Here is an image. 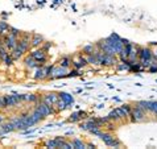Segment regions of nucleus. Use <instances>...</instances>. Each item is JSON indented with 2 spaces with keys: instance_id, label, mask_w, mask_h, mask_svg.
Returning <instances> with one entry per match:
<instances>
[{
  "instance_id": "f257e3e1",
  "label": "nucleus",
  "mask_w": 157,
  "mask_h": 149,
  "mask_svg": "<svg viewBox=\"0 0 157 149\" xmlns=\"http://www.w3.org/2000/svg\"><path fill=\"white\" fill-rule=\"evenodd\" d=\"M106 41L110 44V46L114 49V52L116 53V55L120 53L121 50H123V48H124V42H123V38H120L117 34L115 33H112L110 37H107L106 38Z\"/></svg>"
},
{
  "instance_id": "f03ea898",
  "label": "nucleus",
  "mask_w": 157,
  "mask_h": 149,
  "mask_svg": "<svg viewBox=\"0 0 157 149\" xmlns=\"http://www.w3.org/2000/svg\"><path fill=\"white\" fill-rule=\"evenodd\" d=\"M99 139L102 140V141H104V144L108 147H115V148L121 147V143L110 132H102L99 135Z\"/></svg>"
},
{
  "instance_id": "7ed1b4c3",
  "label": "nucleus",
  "mask_w": 157,
  "mask_h": 149,
  "mask_svg": "<svg viewBox=\"0 0 157 149\" xmlns=\"http://www.w3.org/2000/svg\"><path fill=\"white\" fill-rule=\"evenodd\" d=\"M131 121L133 123H140L145 120V109H143L140 106H135L132 107V111H131Z\"/></svg>"
},
{
  "instance_id": "20e7f679",
  "label": "nucleus",
  "mask_w": 157,
  "mask_h": 149,
  "mask_svg": "<svg viewBox=\"0 0 157 149\" xmlns=\"http://www.w3.org/2000/svg\"><path fill=\"white\" fill-rule=\"evenodd\" d=\"M36 109H37V111H40L45 117H46V116H49V115H52V113H56V112H57V111L54 109V106H50V104L45 103L44 100H42L41 103H38V104H37V106H36Z\"/></svg>"
},
{
  "instance_id": "39448f33",
  "label": "nucleus",
  "mask_w": 157,
  "mask_h": 149,
  "mask_svg": "<svg viewBox=\"0 0 157 149\" xmlns=\"http://www.w3.org/2000/svg\"><path fill=\"white\" fill-rule=\"evenodd\" d=\"M3 41H4V46L7 48L10 52H12L17 46V44H19V40H17V37L13 36V34L8 33L7 36L3 37Z\"/></svg>"
},
{
  "instance_id": "423d86ee",
  "label": "nucleus",
  "mask_w": 157,
  "mask_h": 149,
  "mask_svg": "<svg viewBox=\"0 0 157 149\" xmlns=\"http://www.w3.org/2000/svg\"><path fill=\"white\" fill-rule=\"evenodd\" d=\"M30 55H32L33 58L37 61V65H38V66H42V65L46 62V59H48L46 50H44L42 48H41L40 50H34V52H33V53L30 54Z\"/></svg>"
},
{
  "instance_id": "0eeeda50",
  "label": "nucleus",
  "mask_w": 157,
  "mask_h": 149,
  "mask_svg": "<svg viewBox=\"0 0 157 149\" xmlns=\"http://www.w3.org/2000/svg\"><path fill=\"white\" fill-rule=\"evenodd\" d=\"M67 75V70L63 66H53L52 67V74H50V79H58V78L66 77Z\"/></svg>"
},
{
  "instance_id": "6e6552de",
  "label": "nucleus",
  "mask_w": 157,
  "mask_h": 149,
  "mask_svg": "<svg viewBox=\"0 0 157 149\" xmlns=\"http://www.w3.org/2000/svg\"><path fill=\"white\" fill-rule=\"evenodd\" d=\"M44 102L50 104V106H56V103L59 100V95L58 94H54V93H48L45 96H44Z\"/></svg>"
},
{
  "instance_id": "1a4fd4ad",
  "label": "nucleus",
  "mask_w": 157,
  "mask_h": 149,
  "mask_svg": "<svg viewBox=\"0 0 157 149\" xmlns=\"http://www.w3.org/2000/svg\"><path fill=\"white\" fill-rule=\"evenodd\" d=\"M42 44H44V37L41 36V34H37V33L32 34L30 46H32V48H38V46H42Z\"/></svg>"
},
{
  "instance_id": "9d476101",
  "label": "nucleus",
  "mask_w": 157,
  "mask_h": 149,
  "mask_svg": "<svg viewBox=\"0 0 157 149\" xmlns=\"http://www.w3.org/2000/svg\"><path fill=\"white\" fill-rule=\"evenodd\" d=\"M65 141L63 137H56L53 140H48L45 145L48 148H61V145H62V143Z\"/></svg>"
},
{
  "instance_id": "9b49d317",
  "label": "nucleus",
  "mask_w": 157,
  "mask_h": 149,
  "mask_svg": "<svg viewBox=\"0 0 157 149\" xmlns=\"http://www.w3.org/2000/svg\"><path fill=\"white\" fill-rule=\"evenodd\" d=\"M78 58H79L78 61L77 59H73V66L75 67L77 70L81 69V67H85L86 65H89V63H87V58H85L83 54H78Z\"/></svg>"
},
{
  "instance_id": "f8f14e48",
  "label": "nucleus",
  "mask_w": 157,
  "mask_h": 149,
  "mask_svg": "<svg viewBox=\"0 0 157 149\" xmlns=\"http://www.w3.org/2000/svg\"><path fill=\"white\" fill-rule=\"evenodd\" d=\"M87 116L86 112H74L70 115V117L67 119L69 123H74V121H79L81 119H85V117Z\"/></svg>"
},
{
  "instance_id": "ddd939ff",
  "label": "nucleus",
  "mask_w": 157,
  "mask_h": 149,
  "mask_svg": "<svg viewBox=\"0 0 157 149\" xmlns=\"http://www.w3.org/2000/svg\"><path fill=\"white\" fill-rule=\"evenodd\" d=\"M24 63H25V67H27V69H36V67L38 66V65H37V61L34 59L32 55H28L27 58H25Z\"/></svg>"
},
{
  "instance_id": "4468645a",
  "label": "nucleus",
  "mask_w": 157,
  "mask_h": 149,
  "mask_svg": "<svg viewBox=\"0 0 157 149\" xmlns=\"http://www.w3.org/2000/svg\"><path fill=\"white\" fill-rule=\"evenodd\" d=\"M59 95V99H62L65 103L67 104L69 107L71 106V104L74 103V98H73V95H70V94H67V93H59L58 94Z\"/></svg>"
},
{
  "instance_id": "2eb2a0df",
  "label": "nucleus",
  "mask_w": 157,
  "mask_h": 149,
  "mask_svg": "<svg viewBox=\"0 0 157 149\" xmlns=\"http://www.w3.org/2000/svg\"><path fill=\"white\" fill-rule=\"evenodd\" d=\"M46 75H45V67L42 66H37L36 67V73H34V79L40 81V79H45Z\"/></svg>"
},
{
  "instance_id": "dca6fc26",
  "label": "nucleus",
  "mask_w": 157,
  "mask_h": 149,
  "mask_svg": "<svg viewBox=\"0 0 157 149\" xmlns=\"http://www.w3.org/2000/svg\"><path fill=\"white\" fill-rule=\"evenodd\" d=\"M71 144H73V147L75 148V149H83V148H87V144L83 143V141H82V140H79V139H74L73 141H71Z\"/></svg>"
},
{
  "instance_id": "f3484780",
  "label": "nucleus",
  "mask_w": 157,
  "mask_h": 149,
  "mask_svg": "<svg viewBox=\"0 0 157 149\" xmlns=\"http://www.w3.org/2000/svg\"><path fill=\"white\" fill-rule=\"evenodd\" d=\"M108 119L111 121H119L120 120V116H119V112H117V108L112 109V111L108 113Z\"/></svg>"
},
{
  "instance_id": "a211bd4d",
  "label": "nucleus",
  "mask_w": 157,
  "mask_h": 149,
  "mask_svg": "<svg viewBox=\"0 0 157 149\" xmlns=\"http://www.w3.org/2000/svg\"><path fill=\"white\" fill-rule=\"evenodd\" d=\"M95 49H97L95 45H86V46H83V49H82V53H85L86 55H90L94 53Z\"/></svg>"
},
{
  "instance_id": "6ab92c4d",
  "label": "nucleus",
  "mask_w": 157,
  "mask_h": 149,
  "mask_svg": "<svg viewBox=\"0 0 157 149\" xmlns=\"http://www.w3.org/2000/svg\"><path fill=\"white\" fill-rule=\"evenodd\" d=\"M86 58H87V63H90V65H99V61L97 58V55H95V53L87 55Z\"/></svg>"
},
{
  "instance_id": "aec40b11",
  "label": "nucleus",
  "mask_w": 157,
  "mask_h": 149,
  "mask_svg": "<svg viewBox=\"0 0 157 149\" xmlns=\"http://www.w3.org/2000/svg\"><path fill=\"white\" fill-rule=\"evenodd\" d=\"M70 63H73V61L69 58V57H63V58H61V61H59V65L63 67H67Z\"/></svg>"
},
{
  "instance_id": "412c9836",
  "label": "nucleus",
  "mask_w": 157,
  "mask_h": 149,
  "mask_svg": "<svg viewBox=\"0 0 157 149\" xmlns=\"http://www.w3.org/2000/svg\"><path fill=\"white\" fill-rule=\"evenodd\" d=\"M56 106H57V111H63V109H65V108H67V107H69V106H67V104H66V103H65V102H63V100H62V99H59V100H58V102H57V103H56Z\"/></svg>"
},
{
  "instance_id": "4be33fe9",
  "label": "nucleus",
  "mask_w": 157,
  "mask_h": 149,
  "mask_svg": "<svg viewBox=\"0 0 157 149\" xmlns=\"http://www.w3.org/2000/svg\"><path fill=\"white\" fill-rule=\"evenodd\" d=\"M37 96L34 95V94H27V95H24V100H27V102H37Z\"/></svg>"
},
{
  "instance_id": "5701e85b",
  "label": "nucleus",
  "mask_w": 157,
  "mask_h": 149,
  "mask_svg": "<svg viewBox=\"0 0 157 149\" xmlns=\"http://www.w3.org/2000/svg\"><path fill=\"white\" fill-rule=\"evenodd\" d=\"M10 33L11 34H13V36H16V37H21V34H23V32H21V30H19L17 28H13V27H11L10 28Z\"/></svg>"
},
{
  "instance_id": "b1692460",
  "label": "nucleus",
  "mask_w": 157,
  "mask_h": 149,
  "mask_svg": "<svg viewBox=\"0 0 157 149\" xmlns=\"http://www.w3.org/2000/svg\"><path fill=\"white\" fill-rule=\"evenodd\" d=\"M3 62H4V63H6V65H7V66H11V65H12V62H13V58H12V55H11V53H10V54H8V55L6 57V58H4V59H3Z\"/></svg>"
},
{
  "instance_id": "393cba45",
  "label": "nucleus",
  "mask_w": 157,
  "mask_h": 149,
  "mask_svg": "<svg viewBox=\"0 0 157 149\" xmlns=\"http://www.w3.org/2000/svg\"><path fill=\"white\" fill-rule=\"evenodd\" d=\"M151 112H153L155 115H157V102H151V108H149Z\"/></svg>"
},
{
  "instance_id": "a878e982",
  "label": "nucleus",
  "mask_w": 157,
  "mask_h": 149,
  "mask_svg": "<svg viewBox=\"0 0 157 149\" xmlns=\"http://www.w3.org/2000/svg\"><path fill=\"white\" fill-rule=\"evenodd\" d=\"M0 108H6V102H4V96H0Z\"/></svg>"
},
{
  "instance_id": "bb28decb",
  "label": "nucleus",
  "mask_w": 157,
  "mask_h": 149,
  "mask_svg": "<svg viewBox=\"0 0 157 149\" xmlns=\"http://www.w3.org/2000/svg\"><path fill=\"white\" fill-rule=\"evenodd\" d=\"M42 45H44V46H42V49H44V50H48V49L50 48L52 44H50V42H46V44H42Z\"/></svg>"
},
{
  "instance_id": "cd10ccee",
  "label": "nucleus",
  "mask_w": 157,
  "mask_h": 149,
  "mask_svg": "<svg viewBox=\"0 0 157 149\" xmlns=\"http://www.w3.org/2000/svg\"><path fill=\"white\" fill-rule=\"evenodd\" d=\"M4 121H6V119H4V115H2V113H0V124H3Z\"/></svg>"
},
{
  "instance_id": "c85d7f7f",
  "label": "nucleus",
  "mask_w": 157,
  "mask_h": 149,
  "mask_svg": "<svg viewBox=\"0 0 157 149\" xmlns=\"http://www.w3.org/2000/svg\"><path fill=\"white\" fill-rule=\"evenodd\" d=\"M87 148H95L94 144H91V143H87Z\"/></svg>"
}]
</instances>
